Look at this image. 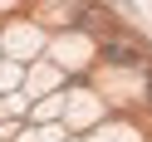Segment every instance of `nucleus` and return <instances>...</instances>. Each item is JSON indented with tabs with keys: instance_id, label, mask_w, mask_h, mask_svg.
Listing matches in <instances>:
<instances>
[{
	"instance_id": "obj_1",
	"label": "nucleus",
	"mask_w": 152,
	"mask_h": 142,
	"mask_svg": "<svg viewBox=\"0 0 152 142\" xmlns=\"http://www.w3.org/2000/svg\"><path fill=\"white\" fill-rule=\"evenodd\" d=\"M103 59L108 64H137V49L132 44H103Z\"/></svg>"
}]
</instances>
